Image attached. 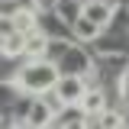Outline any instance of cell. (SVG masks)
<instances>
[{
    "label": "cell",
    "instance_id": "obj_13",
    "mask_svg": "<svg viewBox=\"0 0 129 129\" xmlns=\"http://www.w3.org/2000/svg\"><path fill=\"white\" fill-rule=\"evenodd\" d=\"M123 119H126V123H129V113H126V116H123Z\"/></svg>",
    "mask_w": 129,
    "mask_h": 129
},
{
    "label": "cell",
    "instance_id": "obj_11",
    "mask_svg": "<svg viewBox=\"0 0 129 129\" xmlns=\"http://www.w3.org/2000/svg\"><path fill=\"white\" fill-rule=\"evenodd\" d=\"M36 7H39V10H52V7H55V0H36Z\"/></svg>",
    "mask_w": 129,
    "mask_h": 129
},
{
    "label": "cell",
    "instance_id": "obj_8",
    "mask_svg": "<svg viewBox=\"0 0 129 129\" xmlns=\"http://www.w3.org/2000/svg\"><path fill=\"white\" fill-rule=\"evenodd\" d=\"M74 36H78L81 42H90V39H97V36H100V26H97V23H90V19H87V16H74Z\"/></svg>",
    "mask_w": 129,
    "mask_h": 129
},
{
    "label": "cell",
    "instance_id": "obj_5",
    "mask_svg": "<svg viewBox=\"0 0 129 129\" xmlns=\"http://www.w3.org/2000/svg\"><path fill=\"white\" fill-rule=\"evenodd\" d=\"M45 52H48V39H45V36H42L39 29L26 32V42H23V55H29L32 61H39V58H45Z\"/></svg>",
    "mask_w": 129,
    "mask_h": 129
},
{
    "label": "cell",
    "instance_id": "obj_7",
    "mask_svg": "<svg viewBox=\"0 0 129 129\" xmlns=\"http://www.w3.org/2000/svg\"><path fill=\"white\" fill-rule=\"evenodd\" d=\"M13 26H16V32H32V29H39V13L36 10H29V7H23V10H16L13 13Z\"/></svg>",
    "mask_w": 129,
    "mask_h": 129
},
{
    "label": "cell",
    "instance_id": "obj_1",
    "mask_svg": "<svg viewBox=\"0 0 129 129\" xmlns=\"http://www.w3.org/2000/svg\"><path fill=\"white\" fill-rule=\"evenodd\" d=\"M55 81H58L55 64H48L45 58H39V61H32L29 68H23V74H19V87L29 90V94H45V90L55 87Z\"/></svg>",
    "mask_w": 129,
    "mask_h": 129
},
{
    "label": "cell",
    "instance_id": "obj_4",
    "mask_svg": "<svg viewBox=\"0 0 129 129\" xmlns=\"http://www.w3.org/2000/svg\"><path fill=\"white\" fill-rule=\"evenodd\" d=\"M52 119H55V107L48 100H36L26 116V126H52Z\"/></svg>",
    "mask_w": 129,
    "mask_h": 129
},
{
    "label": "cell",
    "instance_id": "obj_9",
    "mask_svg": "<svg viewBox=\"0 0 129 129\" xmlns=\"http://www.w3.org/2000/svg\"><path fill=\"white\" fill-rule=\"evenodd\" d=\"M23 42H26V36L23 32H13V36H7V39H0V48H3V55H23Z\"/></svg>",
    "mask_w": 129,
    "mask_h": 129
},
{
    "label": "cell",
    "instance_id": "obj_10",
    "mask_svg": "<svg viewBox=\"0 0 129 129\" xmlns=\"http://www.w3.org/2000/svg\"><path fill=\"white\" fill-rule=\"evenodd\" d=\"M16 26H13V16H3L0 13V39H7V36H13Z\"/></svg>",
    "mask_w": 129,
    "mask_h": 129
},
{
    "label": "cell",
    "instance_id": "obj_12",
    "mask_svg": "<svg viewBox=\"0 0 129 129\" xmlns=\"http://www.w3.org/2000/svg\"><path fill=\"white\" fill-rule=\"evenodd\" d=\"M123 97L129 100V68H126V78H123Z\"/></svg>",
    "mask_w": 129,
    "mask_h": 129
},
{
    "label": "cell",
    "instance_id": "obj_2",
    "mask_svg": "<svg viewBox=\"0 0 129 129\" xmlns=\"http://www.w3.org/2000/svg\"><path fill=\"white\" fill-rule=\"evenodd\" d=\"M84 90H87V84H84V78H78V74H64V78L55 81V94L61 100V107H74Z\"/></svg>",
    "mask_w": 129,
    "mask_h": 129
},
{
    "label": "cell",
    "instance_id": "obj_6",
    "mask_svg": "<svg viewBox=\"0 0 129 129\" xmlns=\"http://www.w3.org/2000/svg\"><path fill=\"white\" fill-rule=\"evenodd\" d=\"M78 107H81L84 116H97L100 110H107V97L100 94V90H84L81 100H78Z\"/></svg>",
    "mask_w": 129,
    "mask_h": 129
},
{
    "label": "cell",
    "instance_id": "obj_3",
    "mask_svg": "<svg viewBox=\"0 0 129 129\" xmlns=\"http://www.w3.org/2000/svg\"><path fill=\"white\" fill-rule=\"evenodd\" d=\"M78 13H81V16H87L90 23H97V26L103 29V26L110 23V16H113V7L107 3V0H87V3L81 7Z\"/></svg>",
    "mask_w": 129,
    "mask_h": 129
}]
</instances>
